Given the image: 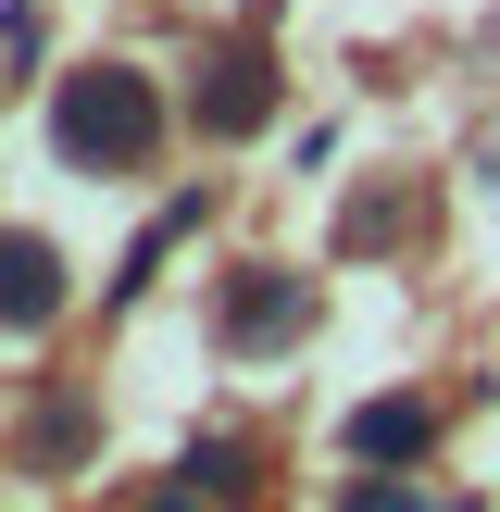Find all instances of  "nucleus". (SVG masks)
<instances>
[{"label":"nucleus","mask_w":500,"mask_h":512,"mask_svg":"<svg viewBox=\"0 0 500 512\" xmlns=\"http://www.w3.org/2000/svg\"><path fill=\"white\" fill-rule=\"evenodd\" d=\"M150 138H163V113H150L138 75H75L63 88V150L75 163H138Z\"/></svg>","instance_id":"obj_1"},{"label":"nucleus","mask_w":500,"mask_h":512,"mask_svg":"<svg viewBox=\"0 0 500 512\" xmlns=\"http://www.w3.org/2000/svg\"><path fill=\"white\" fill-rule=\"evenodd\" d=\"M50 300H63V263H50V238H0V325H50Z\"/></svg>","instance_id":"obj_2"},{"label":"nucleus","mask_w":500,"mask_h":512,"mask_svg":"<svg viewBox=\"0 0 500 512\" xmlns=\"http://www.w3.org/2000/svg\"><path fill=\"white\" fill-rule=\"evenodd\" d=\"M263 50H225L213 63V88H200V125H213V138H238V125H263Z\"/></svg>","instance_id":"obj_3"},{"label":"nucleus","mask_w":500,"mask_h":512,"mask_svg":"<svg viewBox=\"0 0 500 512\" xmlns=\"http://www.w3.org/2000/svg\"><path fill=\"white\" fill-rule=\"evenodd\" d=\"M350 450H363V463H413L425 450V400H363V413H350Z\"/></svg>","instance_id":"obj_4"},{"label":"nucleus","mask_w":500,"mask_h":512,"mask_svg":"<svg viewBox=\"0 0 500 512\" xmlns=\"http://www.w3.org/2000/svg\"><path fill=\"white\" fill-rule=\"evenodd\" d=\"M288 313H300V275H250V288L225 300V338H238V350H263Z\"/></svg>","instance_id":"obj_5"}]
</instances>
